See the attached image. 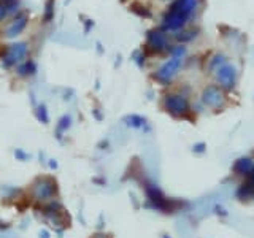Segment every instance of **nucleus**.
Listing matches in <instances>:
<instances>
[{"label":"nucleus","instance_id":"obj_1","mask_svg":"<svg viewBox=\"0 0 254 238\" xmlns=\"http://www.w3.org/2000/svg\"><path fill=\"white\" fill-rule=\"evenodd\" d=\"M162 105L172 116H186L190 110L189 100L183 94H167L162 99Z\"/></svg>","mask_w":254,"mask_h":238},{"label":"nucleus","instance_id":"obj_2","mask_svg":"<svg viewBox=\"0 0 254 238\" xmlns=\"http://www.w3.org/2000/svg\"><path fill=\"white\" fill-rule=\"evenodd\" d=\"M27 53H29V45L26 42L11 43L10 46L6 48L5 56H3V59H2L3 67L5 68H11L14 65H18V63H21L24 59H26Z\"/></svg>","mask_w":254,"mask_h":238},{"label":"nucleus","instance_id":"obj_3","mask_svg":"<svg viewBox=\"0 0 254 238\" xmlns=\"http://www.w3.org/2000/svg\"><path fill=\"white\" fill-rule=\"evenodd\" d=\"M214 73H216V81L221 86V89L232 91L235 87L238 73H237V68L232 62H226L224 65H221Z\"/></svg>","mask_w":254,"mask_h":238},{"label":"nucleus","instance_id":"obj_4","mask_svg":"<svg viewBox=\"0 0 254 238\" xmlns=\"http://www.w3.org/2000/svg\"><path fill=\"white\" fill-rule=\"evenodd\" d=\"M181 67H183V59L170 58L165 63H162V65L159 67V70L154 73V78L161 84H169L175 78V75L181 70Z\"/></svg>","mask_w":254,"mask_h":238},{"label":"nucleus","instance_id":"obj_5","mask_svg":"<svg viewBox=\"0 0 254 238\" xmlns=\"http://www.w3.org/2000/svg\"><path fill=\"white\" fill-rule=\"evenodd\" d=\"M202 103L208 108L219 110L226 105V95L224 91L219 86H206L202 91Z\"/></svg>","mask_w":254,"mask_h":238},{"label":"nucleus","instance_id":"obj_6","mask_svg":"<svg viewBox=\"0 0 254 238\" xmlns=\"http://www.w3.org/2000/svg\"><path fill=\"white\" fill-rule=\"evenodd\" d=\"M146 45L153 53H165L170 50L169 45V37L165 35L162 29H153L146 34Z\"/></svg>","mask_w":254,"mask_h":238},{"label":"nucleus","instance_id":"obj_7","mask_svg":"<svg viewBox=\"0 0 254 238\" xmlns=\"http://www.w3.org/2000/svg\"><path fill=\"white\" fill-rule=\"evenodd\" d=\"M189 19L186 18L185 14H181V13H177V11H167L164 14V18H162V24H161V29L165 32H178L181 29H185L186 26V22Z\"/></svg>","mask_w":254,"mask_h":238},{"label":"nucleus","instance_id":"obj_8","mask_svg":"<svg viewBox=\"0 0 254 238\" xmlns=\"http://www.w3.org/2000/svg\"><path fill=\"white\" fill-rule=\"evenodd\" d=\"M56 194V182L50 178L38 179L34 186V195L38 200H48Z\"/></svg>","mask_w":254,"mask_h":238},{"label":"nucleus","instance_id":"obj_9","mask_svg":"<svg viewBox=\"0 0 254 238\" xmlns=\"http://www.w3.org/2000/svg\"><path fill=\"white\" fill-rule=\"evenodd\" d=\"M27 21H29L27 14L24 11H19L14 16V19L10 22V26L5 29V37L6 38H16L18 35H21L24 32V29L27 27Z\"/></svg>","mask_w":254,"mask_h":238},{"label":"nucleus","instance_id":"obj_10","mask_svg":"<svg viewBox=\"0 0 254 238\" xmlns=\"http://www.w3.org/2000/svg\"><path fill=\"white\" fill-rule=\"evenodd\" d=\"M198 2H200V0H173L169 10L185 14L188 19H190L194 16V13L197 11Z\"/></svg>","mask_w":254,"mask_h":238},{"label":"nucleus","instance_id":"obj_11","mask_svg":"<svg viewBox=\"0 0 254 238\" xmlns=\"http://www.w3.org/2000/svg\"><path fill=\"white\" fill-rule=\"evenodd\" d=\"M16 71H18L19 76L29 78L32 75H35L37 63H35V60H22L21 63H18V68H16Z\"/></svg>","mask_w":254,"mask_h":238},{"label":"nucleus","instance_id":"obj_12","mask_svg":"<svg viewBox=\"0 0 254 238\" xmlns=\"http://www.w3.org/2000/svg\"><path fill=\"white\" fill-rule=\"evenodd\" d=\"M253 167H254L253 159L242 157L234 164V172L238 173V175H250V172L253 170Z\"/></svg>","mask_w":254,"mask_h":238},{"label":"nucleus","instance_id":"obj_13","mask_svg":"<svg viewBox=\"0 0 254 238\" xmlns=\"http://www.w3.org/2000/svg\"><path fill=\"white\" fill-rule=\"evenodd\" d=\"M198 35V29H181L178 32H175V40L178 43H186V42H192V40Z\"/></svg>","mask_w":254,"mask_h":238},{"label":"nucleus","instance_id":"obj_14","mask_svg":"<svg viewBox=\"0 0 254 238\" xmlns=\"http://www.w3.org/2000/svg\"><path fill=\"white\" fill-rule=\"evenodd\" d=\"M238 198H242V200H248V198H253L254 197V186L251 182L245 181L243 184L238 187V192H237Z\"/></svg>","mask_w":254,"mask_h":238},{"label":"nucleus","instance_id":"obj_15","mask_svg":"<svg viewBox=\"0 0 254 238\" xmlns=\"http://www.w3.org/2000/svg\"><path fill=\"white\" fill-rule=\"evenodd\" d=\"M124 122L129 127H132V129H141V127L146 125L145 118H141L138 115H130V116L124 118Z\"/></svg>","mask_w":254,"mask_h":238},{"label":"nucleus","instance_id":"obj_16","mask_svg":"<svg viewBox=\"0 0 254 238\" xmlns=\"http://www.w3.org/2000/svg\"><path fill=\"white\" fill-rule=\"evenodd\" d=\"M226 62H227V58L224 54H221V53L214 54L213 58L210 59V62H208V70L210 71H216L221 65H224Z\"/></svg>","mask_w":254,"mask_h":238},{"label":"nucleus","instance_id":"obj_17","mask_svg":"<svg viewBox=\"0 0 254 238\" xmlns=\"http://www.w3.org/2000/svg\"><path fill=\"white\" fill-rule=\"evenodd\" d=\"M53 18H54V0H46L43 21H45V22H51Z\"/></svg>","mask_w":254,"mask_h":238},{"label":"nucleus","instance_id":"obj_18","mask_svg":"<svg viewBox=\"0 0 254 238\" xmlns=\"http://www.w3.org/2000/svg\"><path fill=\"white\" fill-rule=\"evenodd\" d=\"M130 10H132L135 14L141 16V18H151V11H149V8L143 6L141 3H133V5L130 6Z\"/></svg>","mask_w":254,"mask_h":238},{"label":"nucleus","instance_id":"obj_19","mask_svg":"<svg viewBox=\"0 0 254 238\" xmlns=\"http://www.w3.org/2000/svg\"><path fill=\"white\" fill-rule=\"evenodd\" d=\"M37 119L42 124H48V121H50V116H48V110H46V105H38L37 107Z\"/></svg>","mask_w":254,"mask_h":238},{"label":"nucleus","instance_id":"obj_20","mask_svg":"<svg viewBox=\"0 0 254 238\" xmlns=\"http://www.w3.org/2000/svg\"><path fill=\"white\" fill-rule=\"evenodd\" d=\"M170 54H172V58L183 59V58H185V54H186V48L183 46V45L173 46V48H170Z\"/></svg>","mask_w":254,"mask_h":238},{"label":"nucleus","instance_id":"obj_21","mask_svg":"<svg viewBox=\"0 0 254 238\" xmlns=\"http://www.w3.org/2000/svg\"><path fill=\"white\" fill-rule=\"evenodd\" d=\"M70 125H71V118H70L68 115H64V116L59 119V122H58V129H59L61 132H65Z\"/></svg>","mask_w":254,"mask_h":238},{"label":"nucleus","instance_id":"obj_22","mask_svg":"<svg viewBox=\"0 0 254 238\" xmlns=\"http://www.w3.org/2000/svg\"><path fill=\"white\" fill-rule=\"evenodd\" d=\"M133 60L137 62L138 67H143V65H145V54H141V51H135L133 53Z\"/></svg>","mask_w":254,"mask_h":238},{"label":"nucleus","instance_id":"obj_23","mask_svg":"<svg viewBox=\"0 0 254 238\" xmlns=\"http://www.w3.org/2000/svg\"><path fill=\"white\" fill-rule=\"evenodd\" d=\"M8 16V10H6V6H5V3H2L0 2V22H2L5 18Z\"/></svg>","mask_w":254,"mask_h":238},{"label":"nucleus","instance_id":"obj_24","mask_svg":"<svg viewBox=\"0 0 254 238\" xmlns=\"http://www.w3.org/2000/svg\"><path fill=\"white\" fill-rule=\"evenodd\" d=\"M194 151H195V153L200 154L202 151H205V145H203V143H198V145H195V146H194Z\"/></svg>","mask_w":254,"mask_h":238},{"label":"nucleus","instance_id":"obj_25","mask_svg":"<svg viewBox=\"0 0 254 238\" xmlns=\"http://www.w3.org/2000/svg\"><path fill=\"white\" fill-rule=\"evenodd\" d=\"M24 151H16V157L18 159H27V156L26 154H22Z\"/></svg>","mask_w":254,"mask_h":238},{"label":"nucleus","instance_id":"obj_26","mask_svg":"<svg viewBox=\"0 0 254 238\" xmlns=\"http://www.w3.org/2000/svg\"><path fill=\"white\" fill-rule=\"evenodd\" d=\"M5 2H8V0H2V3H5Z\"/></svg>","mask_w":254,"mask_h":238}]
</instances>
